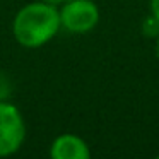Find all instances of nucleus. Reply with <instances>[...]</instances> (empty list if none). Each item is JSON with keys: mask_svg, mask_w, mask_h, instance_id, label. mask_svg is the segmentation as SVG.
<instances>
[{"mask_svg": "<svg viewBox=\"0 0 159 159\" xmlns=\"http://www.w3.org/2000/svg\"><path fill=\"white\" fill-rule=\"evenodd\" d=\"M50 156L53 159H89L91 149L82 137L75 134H62L52 142Z\"/></svg>", "mask_w": 159, "mask_h": 159, "instance_id": "4", "label": "nucleus"}, {"mask_svg": "<svg viewBox=\"0 0 159 159\" xmlns=\"http://www.w3.org/2000/svg\"><path fill=\"white\" fill-rule=\"evenodd\" d=\"M142 34L147 36V38H157L159 36V21L154 16H147V17L142 21Z\"/></svg>", "mask_w": 159, "mask_h": 159, "instance_id": "5", "label": "nucleus"}, {"mask_svg": "<svg viewBox=\"0 0 159 159\" xmlns=\"http://www.w3.org/2000/svg\"><path fill=\"white\" fill-rule=\"evenodd\" d=\"M157 159H159V154H157Z\"/></svg>", "mask_w": 159, "mask_h": 159, "instance_id": "9", "label": "nucleus"}, {"mask_svg": "<svg viewBox=\"0 0 159 159\" xmlns=\"http://www.w3.org/2000/svg\"><path fill=\"white\" fill-rule=\"evenodd\" d=\"M62 28L57 5L43 0L26 4L12 21V34L24 48H39L57 36Z\"/></svg>", "mask_w": 159, "mask_h": 159, "instance_id": "1", "label": "nucleus"}, {"mask_svg": "<svg viewBox=\"0 0 159 159\" xmlns=\"http://www.w3.org/2000/svg\"><path fill=\"white\" fill-rule=\"evenodd\" d=\"M151 14L159 21V0H151Z\"/></svg>", "mask_w": 159, "mask_h": 159, "instance_id": "6", "label": "nucleus"}, {"mask_svg": "<svg viewBox=\"0 0 159 159\" xmlns=\"http://www.w3.org/2000/svg\"><path fill=\"white\" fill-rule=\"evenodd\" d=\"M43 2H46V4H52V5H63L65 2H69V0H43Z\"/></svg>", "mask_w": 159, "mask_h": 159, "instance_id": "7", "label": "nucleus"}, {"mask_svg": "<svg viewBox=\"0 0 159 159\" xmlns=\"http://www.w3.org/2000/svg\"><path fill=\"white\" fill-rule=\"evenodd\" d=\"M58 11L62 28L75 34L93 31L99 22V9L93 0H69Z\"/></svg>", "mask_w": 159, "mask_h": 159, "instance_id": "3", "label": "nucleus"}, {"mask_svg": "<svg viewBox=\"0 0 159 159\" xmlns=\"http://www.w3.org/2000/svg\"><path fill=\"white\" fill-rule=\"evenodd\" d=\"M156 57H157V60H159V36L156 38Z\"/></svg>", "mask_w": 159, "mask_h": 159, "instance_id": "8", "label": "nucleus"}, {"mask_svg": "<svg viewBox=\"0 0 159 159\" xmlns=\"http://www.w3.org/2000/svg\"><path fill=\"white\" fill-rule=\"evenodd\" d=\"M26 139V121L16 104L0 99V157L21 149Z\"/></svg>", "mask_w": 159, "mask_h": 159, "instance_id": "2", "label": "nucleus"}]
</instances>
